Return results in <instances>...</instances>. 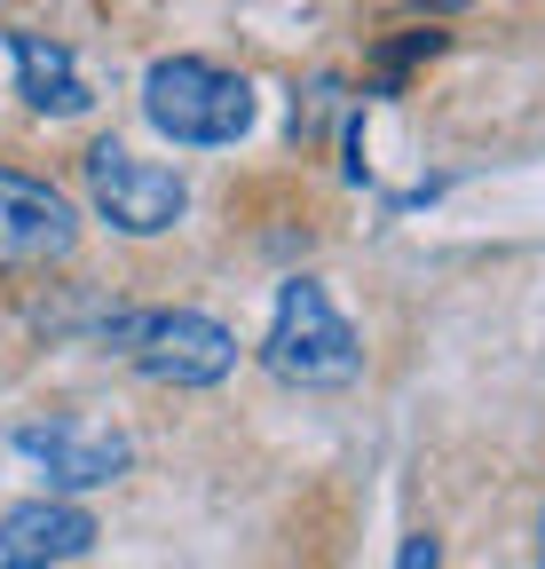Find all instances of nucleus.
Wrapping results in <instances>:
<instances>
[{
	"label": "nucleus",
	"instance_id": "1",
	"mask_svg": "<svg viewBox=\"0 0 545 569\" xmlns=\"http://www.w3.org/2000/svg\"><path fill=\"white\" fill-rule=\"evenodd\" d=\"M143 119L174 142V151H222L245 142L261 119V96L245 71H222L206 56H159L143 71Z\"/></svg>",
	"mask_w": 545,
	"mask_h": 569
},
{
	"label": "nucleus",
	"instance_id": "2",
	"mask_svg": "<svg viewBox=\"0 0 545 569\" xmlns=\"http://www.w3.org/2000/svg\"><path fill=\"white\" fill-rule=\"evenodd\" d=\"M261 372L277 388H301V396H332V388L364 380V340L332 309V293L316 277H293L277 293V317L261 332Z\"/></svg>",
	"mask_w": 545,
	"mask_h": 569
},
{
	"label": "nucleus",
	"instance_id": "3",
	"mask_svg": "<svg viewBox=\"0 0 545 569\" xmlns=\"http://www.w3.org/2000/svg\"><path fill=\"white\" fill-rule=\"evenodd\" d=\"M103 348H119L159 388H222L238 372V332L206 309H119L103 325Z\"/></svg>",
	"mask_w": 545,
	"mask_h": 569
},
{
	"label": "nucleus",
	"instance_id": "4",
	"mask_svg": "<svg viewBox=\"0 0 545 569\" xmlns=\"http://www.w3.org/2000/svg\"><path fill=\"white\" fill-rule=\"evenodd\" d=\"M80 174H88V206L119 238H166L190 213V182L174 167H159V159H134L127 142H111V134L80 159Z\"/></svg>",
	"mask_w": 545,
	"mask_h": 569
},
{
	"label": "nucleus",
	"instance_id": "5",
	"mask_svg": "<svg viewBox=\"0 0 545 569\" xmlns=\"http://www.w3.org/2000/svg\"><path fill=\"white\" fill-rule=\"evenodd\" d=\"M17 451L48 475V490L80 498V490H103L134 467V436L111 419H80V411H48V419H24L17 427Z\"/></svg>",
	"mask_w": 545,
	"mask_h": 569
},
{
	"label": "nucleus",
	"instance_id": "6",
	"mask_svg": "<svg viewBox=\"0 0 545 569\" xmlns=\"http://www.w3.org/2000/svg\"><path fill=\"white\" fill-rule=\"evenodd\" d=\"M80 253V213L55 182L0 167V277H32V269H63Z\"/></svg>",
	"mask_w": 545,
	"mask_h": 569
},
{
	"label": "nucleus",
	"instance_id": "7",
	"mask_svg": "<svg viewBox=\"0 0 545 569\" xmlns=\"http://www.w3.org/2000/svg\"><path fill=\"white\" fill-rule=\"evenodd\" d=\"M95 515L80 498H17L9 515H0V569H72L80 553H95Z\"/></svg>",
	"mask_w": 545,
	"mask_h": 569
},
{
	"label": "nucleus",
	"instance_id": "8",
	"mask_svg": "<svg viewBox=\"0 0 545 569\" xmlns=\"http://www.w3.org/2000/svg\"><path fill=\"white\" fill-rule=\"evenodd\" d=\"M9 56H17V96H24L32 111H48V119H80V111L95 103L80 56L63 48V40H48V32H9Z\"/></svg>",
	"mask_w": 545,
	"mask_h": 569
},
{
	"label": "nucleus",
	"instance_id": "9",
	"mask_svg": "<svg viewBox=\"0 0 545 569\" xmlns=\"http://www.w3.org/2000/svg\"><path fill=\"white\" fill-rule=\"evenodd\" d=\"M395 569H443V538H435V530H412V538H403V553H395Z\"/></svg>",
	"mask_w": 545,
	"mask_h": 569
},
{
	"label": "nucleus",
	"instance_id": "10",
	"mask_svg": "<svg viewBox=\"0 0 545 569\" xmlns=\"http://www.w3.org/2000/svg\"><path fill=\"white\" fill-rule=\"evenodd\" d=\"M537 569H545V515H537Z\"/></svg>",
	"mask_w": 545,
	"mask_h": 569
}]
</instances>
